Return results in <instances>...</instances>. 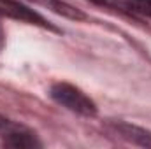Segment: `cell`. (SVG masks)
<instances>
[{"label":"cell","mask_w":151,"mask_h":149,"mask_svg":"<svg viewBox=\"0 0 151 149\" xmlns=\"http://www.w3.org/2000/svg\"><path fill=\"white\" fill-rule=\"evenodd\" d=\"M49 95L62 107H65L72 112H77L81 116H95L97 114L95 102L88 95H84L79 88H76L74 84L55 82L49 90Z\"/></svg>","instance_id":"obj_1"},{"label":"cell","mask_w":151,"mask_h":149,"mask_svg":"<svg viewBox=\"0 0 151 149\" xmlns=\"http://www.w3.org/2000/svg\"><path fill=\"white\" fill-rule=\"evenodd\" d=\"M0 14L9 16L12 19H19V21L30 23V25H39L42 28L58 32V28H55L53 25H49L39 12H35L34 9H30V7H27L23 4H19L18 0H0Z\"/></svg>","instance_id":"obj_2"},{"label":"cell","mask_w":151,"mask_h":149,"mask_svg":"<svg viewBox=\"0 0 151 149\" xmlns=\"http://www.w3.org/2000/svg\"><path fill=\"white\" fill-rule=\"evenodd\" d=\"M107 130L114 133L116 137L132 142L135 146H142V148H151V132L137 126V125H130L127 121H107L106 123Z\"/></svg>","instance_id":"obj_3"},{"label":"cell","mask_w":151,"mask_h":149,"mask_svg":"<svg viewBox=\"0 0 151 149\" xmlns=\"http://www.w3.org/2000/svg\"><path fill=\"white\" fill-rule=\"evenodd\" d=\"M4 146L14 149H34V148H40V142L37 140L35 133L19 126L18 130H12L11 133H7L4 137Z\"/></svg>","instance_id":"obj_4"},{"label":"cell","mask_w":151,"mask_h":149,"mask_svg":"<svg viewBox=\"0 0 151 149\" xmlns=\"http://www.w3.org/2000/svg\"><path fill=\"white\" fill-rule=\"evenodd\" d=\"M30 2H34V4H37V5H42V7H46V9H49V11H53V12L63 16V18L74 19V21H83V19H86V14H84L83 11L76 9L74 5H70V4H67V2H63V0H30Z\"/></svg>","instance_id":"obj_5"},{"label":"cell","mask_w":151,"mask_h":149,"mask_svg":"<svg viewBox=\"0 0 151 149\" xmlns=\"http://www.w3.org/2000/svg\"><path fill=\"white\" fill-rule=\"evenodd\" d=\"M125 4L130 11L151 18V0H127Z\"/></svg>","instance_id":"obj_6"},{"label":"cell","mask_w":151,"mask_h":149,"mask_svg":"<svg viewBox=\"0 0 151 149\" xmlns=\"http://www.w3.org/2000/svg\"><path fill=\"white\" fill-rule=\"evenodd\" d=\"M21 125H16V123H12L11 119H7V117H4V116H0V135H7V133H11L12 130H18Z\"/></svg>","instance_id":"obj_7"},{"label":"cell","mask_w":151,"mask_h":149,"mask_svg":"<svg viewBox=\"0 0 151 149\" xmlns=\"http://www.w3.org/2000/svg\"><path fill=\"white\" fill-rule=\"evenodd\" d=\"M91 2H95V4H100V5H118L114 0H91Z\"/></svg>","instance_id":"obj_8"},{"label":"cell","mask_w":151,"mask_h":149,"mask_svg":"<svg viewBox=\"0 0 151 149\" xmlns=\"http://www.w3.org/2000/svg\"><path fill=\"white\" fill-rule=\"evenodd\" d=\"M2 47H4V30L0 27V51H2Z\"/></svg>","instance_id":"obj_9"}]
</instances>
